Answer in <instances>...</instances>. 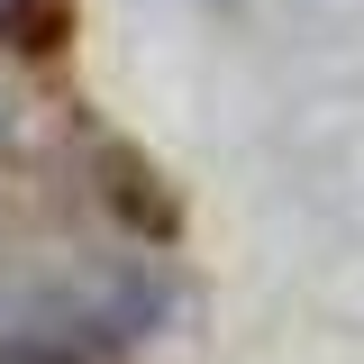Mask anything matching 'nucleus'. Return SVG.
Masks as SVG:
<instances>
[]
</instances>
